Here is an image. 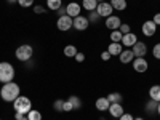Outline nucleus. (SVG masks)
Returning a JSON list of instances; mask_svg holds the SVG:
<instances>
[{
  "label": "nucleus",
  "instance_id": "nucleus-1",
  "mask_svg": "<svg viewBox=\"0 0 160 120\" xmlns=\"http://www.w3.org/2000/svg\"><path fill=\"white\" fill-rule=\"evenodd\" d=\"M0 96H2V99L7 101V102H13L19 96V85L15 83V82L3 83L2 90H0Z\"/></svg>",
  "mask_w": 160,
  "mask_h": 120
},
{
  "label": "nucleus",
  "instance_id": "nucleus-2",
  "mask_svg": "<svg viewBox=\"0 0 160 120\" xmlns=\"http://www.w3.org/2000/svg\"><path fill=\"white\" fill-rule=\"evenodd\" d=\"M13 108H15V112H21L28 115L32 111V102L28 96H18L15 101H13Z\"/></svg>",
  "mask_w": 160,
  "mask_h": 120
},
{
  "label": "nucleus",
  "instance_id": "nucleus-3",
  "mask_svg": "<svg viewBox=\"0 0 160 120\" xmlns=\"http://www.w3.org/2000/svg\"><path fill=\"white\" fill-rule=\"evenodd\" d=\"M13 78H15V68L10 62H0V82L8 83L13 82Z\"/></svg>",
  "mask_w": 160,
  "mask_h": 120
},
{
  "label": "nucleus",
  "instance_id": "nucleus-4",
  "mask_svg": "<svg viewBox=\"0 0 160 120\" xmlns=\"http://www.w3.org/2000/svg\"><path fill=\"white\" fill-rule=\"evenodd\" d=\"M15 55H16V59H19V61H29L34 55V50L31 45H21L16 48Z\"/></svg>",
  "mask_w": 160,
  "mask_h": 120
},
{
  "label": "nucleus",
  "instance_id": "nucleus-5",
  "mask_svg": "<svg viewBox=\"0 0 160 120\" xmlns=\"http://www.w3.org/2000/svg\"><path fill=\"white\" fill-rule=\"evenodd\" d=\"M72 24H74V18H71L69 15H64V16H59L58 18V22H56V28L62 32L66 31H69L72 28Z\"/></svg>",
  "mask_w": 160,
  "mask_h": 120
},
{
  "label": "nucleus",
  "instance_id": "nucleus-6",
  "mask_svg": "<svg viewBox=\"0 0 160 120\" xmlns=\"http://www.w3.org/2000/svg\"><path fill=\"white\" fill-rule=\"evenodd\" d=\"M112 11H114V8H112V5H111V3H108V2L98 3L96 13H98V15H99L101 18H109V16L112 15Z\"/></svg>",
  "mask_w": 160,
  "mask_h": 120
},
{
  "label": "nucleus",
  "instance_id": "nucleus-7",
  "mask_svg": "<svg viewBox=\"0 0 160 120\" xmlns=\"http://www.w3.org/2000/svg\"><path fill=\"white\" fill-rule=\"evenodd\" d=\"M131 51H133V55H135V58H144L146 53H148V47H146L144 42H136L131 47Z\"/></svg>",
  "mask_w": 160,
  "mask_h": 120
},
{
  "label": "nucleus",
  "instance_id": "nucleus-8",
  "mask_svg": "<svg viewBox=\"0 0 160 120\" xmlns=\"http://www.w3.org/2000/svg\"><path fill=\"white\" fill-rule=\"evenodd\" d=\"M88 26H90V21H88L87 16H77V18H74V24H72L74 29L85 31V29H88Z\"/></svg>",
  "mask_w": 160,
  "mask_h": 120
},
{
  "label": "nucleus",
  "instance_id": "nucleus-9",
  "mask_svg": "<svg viewBox=\"0 0 160 120\" xmlns=\"http://www.w3.org/2000/svg\"><path fill=\"white\" fill-rule=\"evenodd\" d=\"M148 68H149V64H148V61H146L144 58H135L133 59V69H135L136 72L144 74L146 71H148Z\"/></svg>",
  "mask_w": 160,
  "mask_h": 120
},
{
  "label": "nucleus",
  "instance_id": "nucleus-10",
  "mask_svg": "<svg viewBox=\"0 0 160 120\" xmlns=\"http://www.w3.org/2000/svg\"><path fill=\"white\" fill-rule=\"evenodd\" d=\"M155 31H157V24L152 19L151 21H144V24H142V34L146 37H152L155 34Z\"/></svg>",
  "mask_w": 160,
  "mask_h": 120
},
{
  "label": "nucleus",
  "instance_id": "nucleus-11",
  "mask_svg": "<svg viewBox=\"0 0 160 120\" xmlns=\"http://www.w3.org/2000/svg\"><path fill=\"white\" fill-rule=\"evenodd\" d=\"M138 42V37H136V34H133V32H128V34H125L123 37H122V43L123 47H127V48H131L133 45H135Z\"/></svg>",
  "mask_w": 160,
  "mask_h": 120
},
{
  "label": "nucleus",
  "instance_id": "nucleus-12",
  "mask_svg": "<svg viewBox=\"0 0 160 120\" xmlns=\"http://www.w3.org/2000/svg\"><path fill=\"white\" fill-rule=\"evenodd\" d=\"M109 114L112 117H115V118H120L125 114V111H123V108H122V104H120V102H112L109 106Z\"/></svg>",
  "mask_w": 160,
  "mask_h": 120
},
{
  "label": "nucleus",
  "instance_id": "nucleus-13",
  "mask_svg": "<svg viewBox=\"0 0 160 120\" xmlns=\"http://www.w3.org/2000/svg\"><path fill=\"white\" fill-rule=\"evenodd\" d=\"M120 24H122V21H120V18H118V16L111 15L109 18H106V28L111 29V31L118 29V28H120Z\"/></svg>",
  "mask_w": 160,
  "mask_h": 120
},
{
  "label": "nucleus",
  "instance_id": "nucleus-14",
  "mask_svg": "<svg viewBox=\"0 0 160 120\" xmlns=\"http://www.w3.org/2000/svg\"><path fill=\"white\" fill-rule=\"evenodd\" d=\"M66 8H68V15H69L71 18H77V16H80V5H78L77 2H71V3H68V5H66Z\"/></svg>",
  "mask_w": 160,
  "mask_h": 120
},
{
  "label": "nucleus",
  "instance_id": "nucleus-15",
  "mask_svg": "<svg viewBox=\"0 0 160 120\" xmlns=\"http://www.w3.org/2000/svg\"><path fill=\"white\" fill-rule=\"evenodd\" d=\"M118 59H120V62H122V64H128V62H131L133 59H135V55H133L131 50H123L118 55Z\"/></svg>",
  "mask_w": 160,
  "mask_h": 120
},
{
  "label": "nucleus",
  "instance_id": "nucleus-16",
  "mask_svg": "<svg viewBox=\"0 0 160 120\" xmlns=\"http://www.w3.org/2000/svg\"><path fill=\"white\" fill-rule=\"evenodd\" d=\"M108 51L111 53V56H118L120 53L123 51V45L122 43H117V42H112L108 48Z\"/></svg>",
  "mask_w": 160,
  "mask_h": 120
},
{
  "label": "nucleus",
  "instance_id": "nucleus-17",
  "mask_svg": "<svg viewBox=\"0 0 160 120\" xmlns=\"http://www.w3.org/2000/svg\"><path fill=\"white\" fill-rule=\"evenodd\" d=\"M109 106H111V102H109L108 98H98L96 99V109L101 111V112L109 111Z\"/></svg>",
  "mask_w": 160,
  "mask_h": 120
},
{
  "label": "nucleus",
  "instance_id": "nucleus-18",
  "mask_svg": "<svg viewBox=\"0 0 160 120\" xmlns=\"http://www.w3.org/2000/svg\"><path fill=\"white\" fill-rule=\"evenodd\" d=\"M149 96H151V99L160 102V85H154V87H151V90H149Z\"/></svg>",
  "mask_w": 160,
  "mask_h": 120
},
{
  "label": "nucleus",
  "instance_id": "nucleus-19",
  "mask_svg": "<svg viewBox=\"0 0 160 120\" xmlns=\"http://www.w3.org/2000/svg\"><path fill=\"white\" fill-rule=\"evenodd\" d=\"M111 5H112L114 10L123 11L127 8V0H111Z\"/></svg>",
  "mask_w": 160,
  "mask_h": 120
},
{
  "label": "nucleus",
  "instance_id": "nucleus-20",
  "mask_svg": "<svg viewBox=\"0 0 160 120\" xmlns=\"http://www.w3.org/2000/svg\"><path fill=\"white\" fill-rule=\"evenodd\" d=\"M82 7H83L85 10H88V11H95V10L98 8V2H96V0H83Z\"/></svg>",
  "mask_w": 160,
  "mask_h": 120
},
{
  "label": "nucleus",
  "instance_id": "nucleus-21",
  "mask_svg": "<svg viewBox=\"0 0 160 120\" xmlns=\"http://www.w3.org/2000/svg\"><path fill=\"white\" fill-rule=\"evenodd\" d=\"M77 48L74 47V45H66L64 47V55L68 56V58H75V55H77Z\"/></svg>",
  "mask_w": 160,
  "mask_h": 120
},
{
  "label": "nucleus",
  "instance_id": "nucleus-22",
  "mask_svg": "<svg viewBox=\"0 0 160 120\" xmlns=\"http://www.w3.org/2000/svg\"><path fill=\"white\" fill-rule=\"evenodd\" d=\"M61 3H62V0H47V7L53 11H56L61 8Z\"/></svg>",
  "mask_w": 160,
  "mask_h": 120
},
{
  "label": "nucleus",
  "instance_id": "nucleus-23",
  "mask_svg": "<svg viewBox=\"0 0 160 120\" xmlns=\"http://www.w3.org/2000/svg\"><path fill=\"white\" fill-rule=\"evenodd\" d=\"M157 106H158V102H157V101L149 99V101H148V104H146V111H148L149 114H155V112H157Z\"/></svg>",
  "mask_w": 160,
  "mask_h": 120
},
{
  "label": "nucleus",
  "instance_id": "nucleus-24",
  "mask_svg": "<svg viewBox=\"0 0 160 120\" xmlns=\"http://www.w3.org/2000/svg\"><path fill=\"white\" fill-rule=\"evenodd\" d=\"M122 37H123V34L120 32L118 29H115V31H112V32H111V40H112V42L120 43V42H122Z\"/></svg>",
  "mask_w": 160,
  "mask_h": 120
},
{
  "label": "nucleus",
  "instance_id": "nucleus-25",
  "mask_svg": "<svg viewBox=\"0 0 160 120\" xmlns=\"http://www.w3.org/2000/svg\"><path fill=\"white\" fill-rule=\"evenodd\" d=\"M108 99H109V102L112 104V102H122V95L120 93H111V95H108Z\"/></svg>",
  "mask_w": 160,
  "mask_h": 120
},
{
  "label": "nucleus",
  "instance_id": "nucleus-26",
  "mask_svg": "<svg viewBox=\"0 0 160 120\" xmlns=\"http://www.w3.org/2000/svg\"><path fill=\"white\" fill-rule=\"evenodd\" d=\"M69 101H71V104H72V108H74V109H80V108H82V101H80L78 96L72 95V96L69 98Z\"/></svg>",
  "mask_w": 160,
  "mask_h": 120
},
{
  "label": "nucleus",
  "instance_id": "nucleus-27",
  "mask_svg": "<svg viewBox=\"0 0 160 120\" xmlns=\"http://www.w3.org/2000/svg\"><path fill=\"white\" fill-rule=\"evenodd\" d=\"M28 118H29V120H42V112L32 109V111L28 114Z\"/></svg>",
  "mask_w": 160,
  "mask_h": 120
},
{
  "label": "nucleus",
  "instance_id": "nucleus-28",
  "mask_svg": "<svg viewBox=\"0 0 160 120\" xmlns=\"http://www.w3.org/2000/svg\"><path fill=\"white\" fill-rule=\"evenodd\" d=\"M99 18H101V16L96 13V10H95V11H90V15H88V21H90V22L95 24V22H98V21H99Z\"/></svg>",
  "mask_w": 160,
  "mask_h": 120
},
{
  "label": "nucleus",
  "instance_id": "nucleus-29",
  "mask_svg": "<svg viewBox=\"0 0 160 120\" xmlns=\"http://www.w3.org/2000/svg\"><path fill=\"white\" fill-rule=\"evenodd\" d=\"M62 106H64V99H56L55 104H53V108H55V111H58V112H62Z\"/></svg>",
  "mask_w": 160,
  "mask_h": 120
},
{
  "label": "nucleus",
  "instance_id": "nucleus-30",
  "mask_svg": "<svg viewBox=\"0 0 160 120\" xmlns=\"http://www.w3.org/2000/svg\"><path fill=\"white\" fill-rule=\"evenodd\" d=\"M152 55L155 59H160V43H155L154 48H152Z\"/></svg>",
  "mask_w": 160,
  "mask_h": 120
},
{
  "label": "nucleus",
  "instance_id": "nucleus-31",
  "mask_svg": "<svg viewBox=\"0 0 160 120\" xmlns=\"http://www.w3.org/2000/svg\"><path fill=\"white\" fill-rule=\"evenodd\" d=\"M18 3L21 7H24V8H29V7L34 5V0H18Z\"/></svg>",
  "mask_w": 160,
  "mask_h": 120
},
{
  "label": "nucleus",
  "instance_id": "nucleus-32",
  "mask_svg": "<svg viewBox=\"0 0 160 120\" xmlns=\"http://www.w3.org/2000/svg\"><path fill=\"white\" fill-rule=\"evenodd\" d=\"M74 108H72V104H71V101L68 99V101H64V106H62V112H69V111H72Z\"/></svg>",
  "mask_w": 160,
  "mask_h": 120
},
{
  "label": "nucleus",
  "instance_id": "nucleus-33",
  "mask_svg": "<svg viewBox=\"0 0 160 120\" xmlns=\"http://www.w3.org/2000/svg\"><path fill=\"white\" fill-rule=\"evenodd\" d=\"M118 31L122 32L123 35H125V34H128V32H131V31H130V26H128V24H120V28H118Z\"/></svg>",
  "mask_w": 160,
  "mask_h": 120
},
{
  "label": "nucleus",
  "instance_id": "nucleus-34",
  "mask_svg": "<svg viewBox=\"0 0 160 120\" xmlns=\"http://www.w3.org/2000/svg\"><path fill=\"white\" fill-rule=\"evenodd\" d=\"M101 59H102V61H109V59H111V53H109L108 50L102 51V53H101Z\"/></svg>",
  "mask_w": 160,
  "mask_h": 120
},
{
  "label": "nucleus",
  "instance_id": "nucleus-35",
  "mask_svg": "<svg viewBox=\"0 0 160 120\" xmlns=\"http://www.w3.org/2000/svg\"><path fill=\"white\" fill-rule=\"evenodd\" d=\"M75 61L77 62H83L85 61V55H83V53H77V55H75Z\"/></svg>",
  "mask_w": 160,
  "mask_h": 120
},
{
  "label": "nucleus",
  "instance_id": "nucleus-36",
  "mask_svg": "<svg viewBox=\"0 0 160 120\" xmlns=\"http://www.w3.org/2000/svg\"><path fill=\"white\" fill-rule=\"evenodd\" d=\"M34 11L37 13V15H40V13H45V8H43L42 5H35V7H34Z\"/></svg>",
  "mask_w": 160,
  "mask_h": 120
},
{
  "label": "nucleus",
  "instance_id": "nucleus-37",
  "mask_svg": "<svg viewBox=\"0 0 160 120\" xmlns=\"http://www.w3.org/2000/svg\"><path fill=\"white\" fill-rule=\"evenodd\" d=\"M118 120H135V117H133L131 114H123V115L120 117Z\"/></svg>",
  "mask_w": 160,
  "mask_h": 120
},
{
  "label": "nucleus",
  "instance_id": "nucleus-38",
  "mask_svg": "<svg viewBox=\"0 0 160 120\" xmlns=\"http://www.w3.org/2000/svg\"><path fill=\"white\" fill-rule=\"evenodd\" d=\"M58 11H59V16H64V15H68V8H66V7H61V8H59Z\"/></svg>",
  "mask_w": 160,
  "mask_h": 120
},
{
  "label": "nucleus",
  "instance_id": "nucleus-39",
  "mask_svg": "<svg viewBox=\"0 0 160 120\" xmlns=\"http://www.w3.org/2000/svg\"><path fill=\"white\" fill-rule=\"evenodd\" d=\"M157 26H160V13H155V16H154V19H152Z\"/></svg>",
  "mask_w": 160,
  "mask_h": 120
},
{
  "label": "nucleus",
  "instance_id": "nucleus-40",
  "mask_svg": "<svg viewBox=\"0 0 160 120\" xmlns=\"http://www.w3.org/2000/svg\"><path fill=\"white\" fill-rule=\"evenodd\" d=\"M24 115H26V114H21V112H15V118H16V120H19V118H22Z\"/></svg>",
  "mask_w": 160,
  "mask_h": 120
},
{
  "label": "nucleus",
  "instance_id": "nucleus-41",
  "mask_svg": "<svg viewBox=\"0 0 160 120\" xmlns=\"http://www.w3.org/2000/svg\"><path fill=\"white\" fill-rule=\"evenodd\" d=\"M157 114L160 115V102H158V106H157Z\"/></svg>",
  "mask_w": 160,
  "mask_h": 120
},
{
  "label": "nucleus",
  "instance_id": "nucleus-42",
  "mask_svg": "<svg viewBox=\"0 0 160 120\" xmlns=\"http://www.w3.org/2000/svg\"><path fill=\"white\" fill-rule=\"evenodd\" d=\"M15 2H18V0H8V3H15Z\"/></svg>",
  "mask_w": 160,
  "mask_h": 120
},
{
  "label": "nucleus",
  "instance_id": "nucleus-43",
  "mask_svg": "<svg viewBox=\"0 0 160 120\" xmlns=\"http://www.w3.org/2000/svg\"><path fill=\"white\" fill-rule=\"evenodd\" d=\"M19 120H29V118H28V115H24V117H22V118H19Z\"/></svg>",
  "mask_w": 160,
  "mask_h": 120
},
{
  "label": "nucleus",
  "instance_id": "nucleus-44",
  "mask_svg": "<svg viewBox=\"0 0 160 120\" xmlns=\"http://www.w3.org/2000/svg\"><path fill=\"white\" fill-rule=\"evenodd\" d=\"M135 120H144V118H142V117H136Z\"/></svg>",
  "mask_w": 160,
  "mask_h": 120
},
{
  "label": "nucleus",
  "instance_id": "nucleus-45",
  "mask_svg": "<svg viewBox=\"0 0 160 120\" xmlns=\"http://www.w3.org/2000/svg\"><path fill=\"white\" fill-rule=\"evenodd\" d=\"M96 2H98V3H102V2H104V0H96Z\"/></svg>",
  "mask_w": 160,
  "mask_h": 120
},
{
  "label": "nucleus",
  "instance_id": "nucleus-46",
  "mask_svg": "<svg viewBox=\"0 0 160 120\" xmlns=\"http://www.w3.org/2000/svg\"><path fill=\"white\" fill-rule=\"evenodd\" d=\"M0 120H2V118H0Z\"/></svg>",
  "mask_w": 160,
  "mask_h": 120
}]
</instances>
